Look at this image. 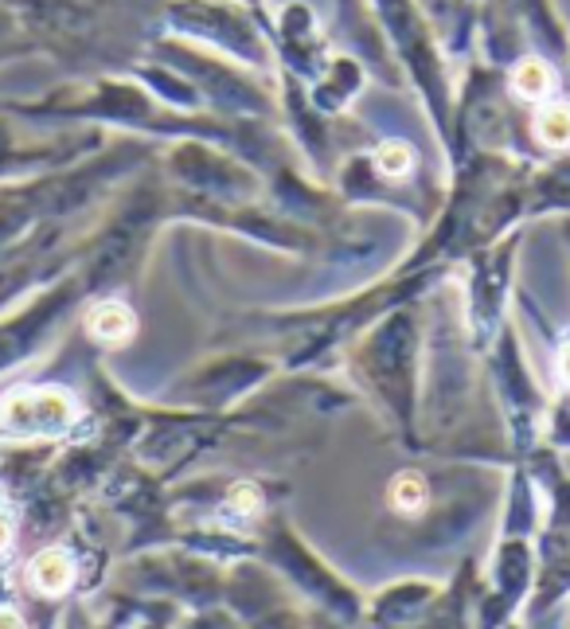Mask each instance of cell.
Masks as SVG:
<instances>
[{"label": "cell", "mask_w": 570, "mask_h": 629, "mask_svg": "<svg viewBox=\"0 0 570 629\" xmlns=\"http://www.w3.org/2000/svg\"><path fill=\"white\" fill-rule=\"evenodd\" d=\"M71 415L75 407L63 391H24L4 403V423L20 435H59L67 430Z\"/></svg>", "instance_id": "cell-1"}, {"label": "cell", "mask_w": 570, "mask_h": 629, "mask_svg": "<svg viewBox=\"0 0 570 629\" xmlns=\"http://www.w3.org/2000/svg\"><path fill=\"white\" fill-rule=\"evenodd\" d=\"M28 575H31V587H39L43 594H59V591H67V582H71V559L63 552H43V555H36Z\"/></svg>", "instance_id": "cell-2"}, {"label": "cell", "mask_w": 570, "mask_h": 629, "mask_svg": "<svg viewBox=\"0 0 570 629\" xmlns=\"http://www.w3.org/2000/svg\"><path fill=\"white\" fill-rule=\"evenodd\" d=\"M90 329H94V337H102V340H126L129 337V329H134V317H129L122 305H106V310H98L94 317H90Z\"/></svg>", "instance_id": "cell-3"}, {"label": "cell", "mask_w": 570, "mask_h": 629, "mask_svg": "<svg viewBox=\"0 0 570 629\" xmlns=\"http://www.w3.org/2000/svg\"><path fill=\"white\" fill-rule=\"evenodd\" d=\"M547 87H552V75H547L543 63H523V67L516 71V90H520L523 98L547 95Z\"/></svg>", "instance_id": "cell-4"}, {"label": "cell", "mask_w": 570, "mask_h": 629, "mask_svg": "<svg viewBox=\"0 0 570 629\" xmlns=\"http://www.w3.org/2000/svg\"><path fill=\"white\" fill-rule=\"evenodd\" d=\"M540 134L547 146H567L570 141V114L567 110H547V114L540 117Z\"/></svg>", "instance_id": "cell-5"}, {"label": "cell", "mask_w": 570, "mask_h": 629, "mask_svg": "<svg viewBox=\"0 0 570 629\" xmlns=\"http://www.w3.org/2000/svg\"><path fill=\"white\" fill-rule=\"evenodd\" d=\"M395 504L403 508V513H410V508H422V496H426V489H422V481L418 477H398L395 481Z\"/></svg>", "instance_id": "cell-6"}, {"label": "cell", "mask_w": 570, "mask_h": 629, "mask_svg": "<svg viewBox=\"0 0 570 629\" xmlns=\"http://www.w3.org/2000/svg\"><path fill=\"white\" fill-rule=\"evenodd\" d=\"M379 165H383L387 173H403V168L410 165V161H406V153H403V149H391V153H383V156H379Z\"/></svg>", "instance_id": "cell-7"}, {"label": "cell", "mask_w": 570, "mask_h": 629, "mask_svg": "<svg viewBox=\"0 0 570 629\" xmlns=\"http://www.w3.org/2000/svg\"><path fill=\"white\" fill-rule=\"evenodd\" d=\"M0 629H24L16 614H0Z\"/></svg>", "instance_id": "cell-8"}, {"label": "cell", "mask_w": 570, "mask_h": 629, "mask_svg": "<svg viewBox=\"0 0 570 629\" xmlns=\"http://www.w3.org/2000/svg\"><path fill=\"white\" fill-rule=\"evenodd\" d=\"M4 543H9V520L0 516V552H4Z\"/></svg>", "instance_id": "cell-9"}, {"label": "cell", "mask_w": 570, "mask_h": 629, "mask_svg": "<svg viewBox=\"0 0 570 629\" xmlns=\"http://www.w3.org/2000/svg\"><path fill=\"white\" fill-rule=\"evenodd\" d=\"M562 376L570 379V352H567V356H562Z\"/></svg>", "instance_id": "cell-10"}]
</instances>
